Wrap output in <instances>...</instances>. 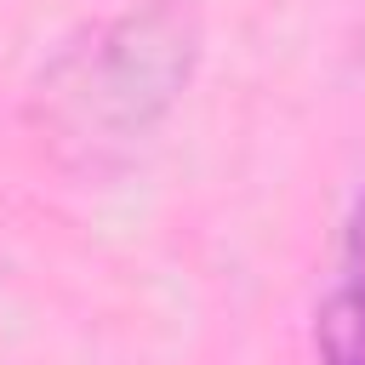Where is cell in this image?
<instances>
[{
	"label": "cell",
	"mask_w": 365,
	"mask_h": 365,
	"mask_svg": "<svg viewBox=\"0 0 365 365\" xmlns=\"http://www.w3.org/2000/svg\"><path fill=\"white\" fill-rule=\"evenodd\" d=\"M205 63L200 0H131L63 40L29 80L23 120L34 143L74 171H97L148 143L188 97Z\"/></svg>",
	"instance_id": "6da1fadb"
},
{
	"label": "cell",
	"mask_w": 365,
	"mask_h": 365,
	"mask_svg": "<svg viewBox=\"0 0 365 365\" xmlns=\"http://www.w3.org/2000/svg\"><path fill=\"white\" fill-rule=\"evenodd\" d=\"M308 342H314L319 365H365V188L354 194V205L342 217L336 274L314 302Z\"/></svg>",
	"instance_id": "7a4b0ae2"
},
{
	"label": "cell",
	"mask_w": 365,
	"mask_h": 365,
	"mask_svg": "<svg viewBox=\"0 0 365 365\" xmlns=\"http://www.w3.org/2000/svg\"><path fill=\"white\" fill-rule=\"evenodd\" d=\"M359 74H365V40H359Z\"/></svg>",
	"instance_id": "3957f363"
}]
</instances>
